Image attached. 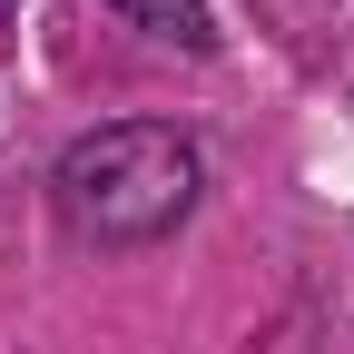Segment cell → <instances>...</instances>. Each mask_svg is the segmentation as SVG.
Segmentation results:
<instances>
[{
	"label": "cell",
	"instance_id": "7a4b0ae2",
	"mask_svg": "<svg viewBox=\"0 0 354 354\" xmlns=\"http://www.w3.org/2000/svg\"><path fill=\"white\" fill-rule=\"evenodd\" d=\"M138 30H158V39H177V50H216V20H207V0H118Z\"/></svg>",
	"mask_w": 354,
	"mask_h": 354
},
{
	"label": "cell",
	"instance_id": "6da1fadb",
	"mask_svg": "<svg viewBox=\"0 0 354 354\" xmlns=\"http://www.w3.org/2000/svg\"><path fill=\"white\" fill-rule=\"evenodd\" d=\"M50 197H59V227L79 246H109V256L158 246L197 207V148L177 128H158V118H109V128L59 148Z\"/></svg>",
	"mask_w": 354,
	"mask_h": 354
}]
</instances>
